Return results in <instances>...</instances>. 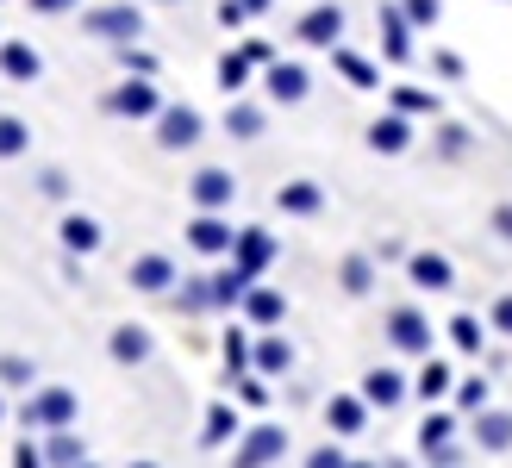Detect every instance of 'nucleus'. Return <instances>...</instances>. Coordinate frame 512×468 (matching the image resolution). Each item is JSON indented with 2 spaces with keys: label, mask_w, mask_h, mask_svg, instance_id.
<instances>
[{
  "label": "nucleus",
  "mask_w": 512,
  "mask_h": 468,
  "mask_svg": "<svg viewBox=\"0 0 512 468\" xmlns=\"http://www.w3.org/2000/svg\"><path fill=\"white\" fill-rule=\"evenodd\" d=\"M238 50H244V57H250L256 69H269V63H275V44H269V38H244Z\"/></svg>",
  "instance_id": "obj_51"
},
{
  "label": "nucleus",
  "mask_w": 512,
  "mask_h": 468,
  "mask_svg": "<svg viewBox=\"0 0 512 468\" xmlns=\"http://www.w3.org/2000/svg\"><path fill=\"white\" fill-rule=\"evenodd\" d=\"M456 412L450 406H425V425H419V456H431V450H444V444H456Z\"/></svg>",
  "instance_id": "obj_31"
},
{
  "label": "nucleus",
  "mask_w": 512,
  "mask_h": 468,
  "mask_svg": "<svg viewBox=\"0 0 512 468\" xmlns=\"http://www.w3.org/2000/svg\"><path fill=\"white\" fill-rule=\"evenodd\" d=\"M188 200L200 206V213H232V200H238V175H232V169H194Z\"/></svg>",
  "instance_id": "obj_13"
},
{
  "label": "nucleus",
  "mask_w": 512,
  "mask_h": 468,
  "mask_svg": "<svg viewBox=\"0 0 512 468\" xmlns=\"http://www.w3.org/2000/svg\"><path fill=\"white\" fill-rule=\"evenodd\" d=\"M356 394H363L375 412H394V406H406V400H413V375H406V369H394V362H375V369L363 375V387H356Z\"/></svg>",
  "instance_id": "obj_7"
},
{
  "label": "nucleus",
  "mask_w": 512,
  "mask_h": 468,
  "mask_svg": "<svg viewBox=\"0 0 512 468\" xmlns=\"http://www.w3.org/2000/svg\"><path fill=\"white\" fill-rule=\"evenodd\" d=\"M219 25H225V32H244V19H250V7H244V0H219Z\"/></svg>",
  "instance_id": "obj_49"
},
{
  "label": "nucleus",
  "mask_w": 512,
  "mask_h": 468,
  "mask_svg": "<svg viewBox=\"0 0 512 468\" xmlns=\"http://www.w3.org/2000/svg\"><path fill=\"white\" fill-rule=\"evenodd\" d=\"M400 7H406V19H413L419 32H431V25L444 19V0H400Z\"/></svg>",
  "instance_id": "obj_45"
},
{
  "label": "nucleus",
  "mask_w": 512,
  "mask_h": 468,
  "mask_svg": "<svg viewBox=\"0 0 512 468\" xmlns=\"http://www.w3.org/2000/svg\"><path fill=\"white\" fill-rule=\"evenodd\" d=\"M57 238H63L69 256H94L100 244H107V231H100L94 213H63V219H57Z\"/></svg>",
  "instance_id": "obj_25"
},
{
  "label": "nucleus",
  "mask_w": 512,
  "mask_h": 468,
  "mask_svg": "<svg viewBox=\"0 0 512 468\" xmlns=\"http://www.w3.org/2000/svg\"><path fill=\"white\" fill-rule=\"evenodd\" d=\"M0 387H7V394H32V387H38V362L7 350V356H0Z\"/></svg>",
  "instance_id": "obj_35"
},
{
  "label": "nucleus",
  "mask_w": 512,
  "mask_h": 468,
  "mask_svg": "<svg viewBox=\"0 0 512 468\" xmlns=\"http://www.w3.org/2000/svg\"><path fill=\"white\" fill-rule=\"evenodd\" d=\"M125 468H163V462H150V456H144V462H125Z\"/></svg>",
  "instance_id": "obj_56"
},
{
  "label": "nucleus",
  "mask_w": 512,
  "mask_h": 468,
  "mask_svg": "<svg viewBox=\"0 0 512 468\" xmlns=\"http://www.w3.org/2000/svg\"><path fill=\"white\" fill-rule=\"evenodd\" d=\"M250 344H256V331L250 325H232L219 337V356H225V375H250Z\"/></svg>",
  "instance_id": "obj_34"
},
{
  "label": "nucleus",
  "mask_w": 512,
  "mask_h": 468,
  "mask_svg": "<svg viewBox=\"0 0 512 468\" xmlns=\"http://www.w3.org/2000/svg\"><path fill=\"white\" fill-rule=\"evenodd\" d=\"M107 113L113 119H157L163 113V94H157L150 75H125V82L107 94Z\"/></svg>",
  "instance_id": "obj_6"
},
{
  "label": "nucleus",
  "mask_w": 512,
  "mask_h": 468,
  "mask_svg": "<svg viewBox=\"0 0 512 468\" xmlns=\"http://www.w3.org/2000/svg\"><path fill=\"white\" fill-rule=\"evenodd\" d=\"M250 369L256 375H288L294 369V344H288V337H281V331H256V344H250Z\"/></svg>",
  "instance_id": "obj_24"
},
{
  "label": "nucleus",
  "mask_w": 512,
  "mask_h": 468,
  "mask_svg": "<svg viewBox=\"0 0 512 468\" xmlns=\"http://www.w3.org/2000/svg\"><path fill=\"white\" fill-rule=\"evenodd\" d=\"M82 32L100 44H138L144 38V7L138 0H100V7H82Z\"/></svg>",
  "instance_id": "obj_1"
},
{
  "label": "nucleus",
  "mask_w": 512,
  "mask_h": 468,
  "mask_svg": "<svg viewBox=\"0 0 512 468\" xmlns=\"http://www.w3.org/2000/svg\"><path fill=\"white\" fill-rule=\"evenodd\" d=\"M388 344L400 356H431V344H438V331H431V319L419 306H394L388 312Z\"/></svg>",
  "instance_id": "obj_8"
},
{
  "label": "nucleus",
  "mask_w": 512,
  "mask_h": 468,
  "mask_svg": "<svg viewBox=\"0 0 512 468\" xmlns=\"http://www.w3.org/2000/svg\"><path fill=\"white\" fill-rule=\"evenodd\" d=\"M263 125H269V113L256 107V100L232 94V107H225V132H232L238 144H250V138H263Z\"/></svg>",
  "instance_id": "obj_30"
},
{
  "label": "nucleus",
  "mask_w": 512,
  "mask_h": 468,
  "mask_svg": "<svg viewBox=\"0 0 512 468\" xmlns=\"http://www.w3.org/2000/svg\"><path fill=\"white\" fill-rule=\"evenodd\" d=\"M275 206H281V219H319L325 213V188H319V181H306V175H294V181H281V188H275Z\"/></svg>",
  "instance_id": "obj_22"
},
{
  "label": "nucleus",
  "mask_w": 512,
  "mask_h": 468,
  "mask_svg": "<svg viewBox=\"0 0 512 468\" xmlns=\"http://www.w3.org/2000/svg\"><path fill=\"white\" fill-rule=\"evenodd\" d=\"M363 144L375 150V156H406V150H413V119H406V113H381V119H369V132H363Z\"/></svg>",
  "instance_id": "obj_19"
},
{
  "label": "nucleus",
  "mask_w": 512,
  "mask_h": 468,
  "mask_svg": "<svg viewBox=\"0 0 512 468\" xmlns=\"http://www.w3.org/2000/svg\"><path fill=\"white\" fill-rule=\"evenodd\" d=\"M375 25H381V57H388V63H413V32H419V25L406 19L400 0H381Z\"/></svg>",
  "instance_id": "obj_10"
},
{
  "label": "nucleus",
  "mask_w": 512,
  "mask_h": 468,
  "mask_svg": "<svg viewBox=\"0 0 512 468\" xmlns=\"http://www.w3.org/2000/svg\"><path fill=\"white\" fill-rule=\"evenodd\" d=\"M450 400H456V412H481V406H488V381H481V375H463Z\"/></svg>",
  "instance_id": "obj_41"
},
{
  "label": "nucleus",
  "mask_w": 512,
  "mask_h": 468,
  "mask_svg": "<svg viewBox=\"0 0 512 468\" xmlns=\"http://www.w3.org/2000/svg\"><path fill=\"white\" fill-rule=\"evenodd\" d=\"M38 19H63V13H82V0H25Z\"/></svg>",
  "instance_id": "obj_50"
},
{
  "label": "nucleus",
  "mask_w": 512,
  "mask_h": 468,
  "mask_svg": "<svg viewBox=\"0 0 512 468\" xmlns=\"http://www.w3.org/2000/svg\"><path fill=\"white\" fill-rule=\"evenodd\" d=\"M350 468H381V462H350Z\"/></svg>",
  "instance_id": "obj_58"
},
{
  "label": "nucleus",
  "mask_w": 512,
  "mask_h": 468,
  "mask_svg": "<svg viewBox=\"0 0 512 468\" xmlns=\"http://www.w3.org/2000/svg\"><path fill=\"white\" fill-rule=\"evenodd\" d=\"M263 88H269V100H275V107H300V100L306 94H313V75H306V63H269L263 69Z\"/></svg>",
  "instance_id": "obj_17"
},
{
  "label": "nucleus",
  "mask_w": 512,
  "mask_h": 468,
  "mask_svg": "<svg viewBox=\"0 0 512 468\" xmlns=\"http://www.w3.org/2000/svg\"><path fill=\"white\" fill-rule=\"evenodd\" d=\"M13 468H50V462H44V444L19 437V444H13Z\"/></svg>",
  "instance_id": "obj_48"
},
{
  "label": "nucleus",
  "mask_w": 512,
  "mask_h": 468,
  "mask_svg": "<svg viewBox=\"0 0 512 468\" xmlns=\"http://www.w3.org/2000/svg\"><path fill=\"white\" fill-rule=\"evenodd\" d=\"M75 468H100V462H75Z\"/></svg>",
  "instance_id": "obj_59"
},
{
  "label": "nucleus",
  "mask_w": 512,
  "mask_h": 468,
  "mask_svg": "<svg viewBox=\"0 0 512 468\" xmlns=\"http://www.w3.org/2000/svg\"><path fill=\"white\" fill-rule=\"evenodd\" d=\"M75 419H82V400H75L69 387H32V394H25V406H19V425L32 431V437L63 431V425H75Z\"/></svg>",
  "instance_id": "obj_2"
},
{
  "label": "nucleus",
  "mask_w": 512,
  "mask_h": 468,
  "mask_svg": "<svg viewBox=\"0 0 512 468\" xmlns=\"http://www.w3.org/2000/svg\"><path fill=\"white\" fill-rule=\"evenodd\" d=\"M488 225H494V238H500V244H512V200H506V206H494Z\"/></svg>",
  "instance_id": "obj_53"
},
{
  "label": "nucleus",
  "mask_w": 512,
  "mask_h": 468,
  "mask_svg": "<svg viewBox=\"0 0 512 468\" xmlns=\"http://www.w3.org/2000/svg\"><path fill=\"white\" fill-rule=\"evenodd\" d=\"M369 412H375V406H369L363 394H331V400H325V431H331V437H363V431H369Z\"/></svg>",
  "instance_id": "obj_21"
},
{
  "label": "nucleus",
  "mask_w": 512,
  "mask_h": 468,
  "mask_svg": "<svg viewBox=\"0 0 512 468\" xmlns=\"http://www.w3.org/2000/svg\"><path fill=\"white\" fill-rule=\"evenodd\" d=\"M388 107L406 113V119H444V100L431 94V88H413V82H394L388 88Z\"/></svg>",
  "instance_id": "obj_29"
},
{
  "label": "nucleus",
  "mask_w": 512,
  "mask_h": 468,
  "mask_svg": "<svg viewBox=\"0 0 512 468\" xmlns=\"http://www.w3.org/2000/svg\"><path fill=\"white\" fill-rule=\"evenodd\" d=\"M300 468H350V456H344V437H325V444H313L300 456Z\"/></svg>",
  "instance_id": "obj_40"
},
{
  "label": "nucleus",
  "mask_w": 512,
  "mask_h": 468,
  "mask_svg": "<svg viewBox=\"0 0 512 468\" xmlns=\"http://www.w3.org/2000/svg\"><path fill=\"white\" fill-rule=\"evenodd\" d=\"M38 75H44L38 44H25V38H0V82H13V88H32Z\"/></svg>",
  "instance_id": "obj_18"
},
{
  "label": "nucleus",
  "mask_w": 512,
  "mask_h": 468,
  "mask_svg": "<svg viewBox=\"0 0 512 468\" xmlns=\"http://www.w3.org/2000/svg\"><path fill=\"white\" fill-rule=\"evenodd\" d=\"M444 331H450V344L463 350V356H481V344H488V331H494V325H481L475 312H456V319H450Z\"/></svg>",
  "instance_id": "obj_36"
},
{
  "label": "nucleus",
  "mask_w": 512,
  "mask_h": 468,
  "mask_svg": "<svg viewBox=\"0 0 512 468\" xmlns=\"http://www.w3.org/2000/svg\"><path fill=\"white\" fill-rule=\"evenodd\" d=\"M331 69L344 75V82L356 88V94H369V88H381V69L363 57V50H350V44H331Z\"/></svg>",
  "instance_id": "obj_28"
},
{
  "label": "nucleus",
  "mask_w": 512,
  "mask_h": 468,
  "mask_svg": "<svg viewBox=\"0 0 512 468\" xmlns=\"http://www.w3.org/2000/svg\"><path fill=\"white\" fill-rule=\"evenodd\" d=\"M256 281H263V275H250V269H238V263H232V269H219V275H213V306H219V312L244 306V294L256 288Z\"/></svg>",
  "instance_id": "obj_33"
},
{
  "label": "nucleus",
  "mask_w": 512,
  "mask_h": 468,
  "mask_svg": "<svg viewBox=\"0 0 512 468\" xmlns=\"http://www.w3.org/2000/svg\"><path fill=\"white\" fill-rule=\"evenodd\" d=\"M113 57H119L125 75H157V57H150L144 44H113Z\"/></svg>",
  "instance_id": "obj_42"
},
{
  "label": "nucleus",
  "mask_w": 512,
  "mask_h": 468,
  "mask_svg": "<svg viewBox=\"0 0 512 468\" xmlns=\"http://www.w3.org/2000/svg\"><path fill=\"white\" fill-rule=\"evenodd\" d=\"M244 7H250V19H263V13L275 7V0H244Z\"/></svg>",
  "instance_id": "obj_54"
},
{
  "label": "nucleus",
  "mask_w": 512,
  "mask_h": 468,
  "mask_svg": "<svg viewBox=\"0 0 512 468\" xmlns=\"http://www.w3.org/2000/svg\"><path fill=\"white\" fill-rule=\"evenodd\" d=\"M431 69H438L444 82H463V75H469V69H463V57H456V50H431Z\"/></svg>",
  "instance_id": "obj_47"
},
{
  "label": "nucleus",
  "mask_w": 512,
  "mask_h": 468,
  "mask_svg": "<svg viewBox=\"0 0 512 468\" xmlns=\"http://www.w3.org/2000/svg\"><path fill=\"white\" fill-rule=\"evenodd\" d=\"M150 350H157V344H150L144 325H113V331H107V356L119 362V369H138V362H150Z\"/></svg>",
  "instance_id": "obj_26"
},
{
  "label": "nucleus",
  "mask_w": 512,
  "mask_h": 468,
  "mask_svg": "<svg viewBox=\"0 0 512 468\" xmlns=\"http://www.w3.org/2000/svg\"><path fill=\"white\" fill-rule=\"evenodd\" d=\"M469 444L481 456H506L512 450V412L506 406H481L475 419H469Z\"/></svg>",
  "instance_id": "obj_16"
},
{
  "label": "nucleus",
  "mask_w": 512,
  "mask_h": 468,
  "mask_svg": "<svg viewBox=\"0 0 512 468\" xmlns=\"http://www.w3.org/2000/svg\"><path fill=\"white\" fill-rule=\"evenodd\" d=\"M294 38L313 44V50L344 44V7H338V0H319V7H306V13L294 19Z\"/></svg>",
  "instance_id": "obj_11"
},
{
  "label": "nucleus",
  "mask_w": 512,
  "mask_h": 468,
  "mask_svg": "<svg viewBox=\"0 0 512 468\" xmlns=\"http://www.w3.org/2000/svg\"><path fill=\"white\" fill-rule=\"evenodd\" d=\"M238 431H244L238 406H232V400H213L207 419H200V444H207V450H225V444H238Z\"/></svg>",
  "instance_id": "obj_27"
},
{
  "label": "nucleus",
  "mask_w": 512,
  "mask_h": 468,
  "mask_svg": "<svg viewBox=\"0 0 512 468\" xmlns=\"http://www.w3.org/2000/svg\"><path fill=\"white\" fill-rule=\"evenodd\" d=\"M406 281L419 294H450L456 288V263L444 250H406Z\"/></svg>",
  "instance_id": "obj_12"
},
{
  "label": "nucleus",
  "mask_w": 512,
  "mask_h": 468,
  "mask_svg": "<svg viewBox=\"0 0 512 468\" xmlns=\"http://www.w3.org/2000/svg\"><path fill=\"white\" fill-rule=\"evenodd\" d=\"M0 425H7V387H0Z\"/></svg>",
  "instance_id": "obj_55"
},
{
  "label": "nucleus",
  "mask_w": 512,
  "mask_h": 468,
  "mask_svg": "<svg viewBox=\"0 0 512 468\" xmlns=\"http://www.w3.org/2000/svg\"><path fill=\"white\" fill-rule=\"evenodd\" d=\"M463 150H469V125L444 119V125H438V156H450V163H456V156H463Z\"/></svg>",
  "instance_id": "obj_44"
},
{
  "label": "nucleus",
  "mask_w": 512,
  "mask_h": 468,
  "mask_svg": "<svg viewBox=\"0 0 512 468\" xmlns=\"http://www.w3.org/2000/svg\"><path fill=\"white\" fill-rule=\"evenodd\" d=\"M44 462H50V468H75V462H88L82 431H75V425H63V431H44Z\"/></svg>",
  "instance_id": "obj_32"
},
{
  "label": "nucleus",
  "mask_w": 512,
  "mask_h": 468,
  "mask_svg": "<svg viewBox=\"0 0 512 468\" xmlns=\"http://www.w3.org/2000/svg\"><path fill=\"white\" fill-rule=\"evenodd\" d=\"M150 125H157V150H194L207 138V119H200V107H188V100H163V113Z\"/></svg>",
  "instance_id": "obj_3"
},
{
  "label": "nucleus",
  "mask_w": 512,
  "mask_h": 468,
  "mask_svg": "<svg viewBox=\"0 0 512 468\" xmlns=\"http://www.w3.org/2000/svg\"><path fill=\"white\" fill-rule=\"evenodd\" d=\"M238 312H244V325H250V331H281V325H288V294L269 288V281H256Z\"/></svg>",
  "instance_id": "obj_15"
},
{
  "label": "nucleus",
  "mask_w": 512,
  "mask_h": 468,
  "mask_svg": "<svg viewBox=\"0 0 512 468\" xmlns=\"http://www.w3.org/2000/svg\"><path fill=\"white\" fill-rule=\"evenodd\" d=\"M281 256V238L269 225H238V244H232V263L250 275H269V263Z\"/></svg>",
  "instance_id": "obj_14"
},
{
  "label": "nucleus",
  "mask_w": 512,
  "mask_h": 468,
  "mask_svg": "<svg viewBox=\"0 0 512 468\" xmlns=\"http://www.w3.org/2000/svg\"><path fill=\"white\" fill-rule=\"evenodd\" d=\"M32 150V125H25L19 113H0V163H13V156Z\"/></svg>",
  "instance_id": "obj_39"
},
{
  "label": "nucleus",
  "mask_w": 512,
  "mask_h": 468,
  "mask_svg": "<svg viewBox=\"0 0 512 468\" xmlns=\"http://www.w3.org/2000/svg\"><path fill=\"white\" fill-rule=\"evenodd\" d=\"M288 456V431L281 425H244L232 444V468H275Z\"/></svg>",
  "instance_id": "obj_4"
},
{
  "label": "nucleus",
  "mask_w": 512,
  "mask_h": 468,
  "mask_svg": "<svg viewBox=\"0 0 512 468\" xmlns=\"http://www.w3.org/2000/svg\"><path fill=\"white\" fill-rule=\"evenodd\" d=\"M488 325H494L500 337H512V294H500V300L488 306Z\"/></svg>",
  "instance_id": "obj_52"
},
{
  "label": "nucleus",
  "mask_w": 512,
  "mask_h": 468,
  "mask_svg": "<svg viewBox=\"0 0 512 468\" xmlns=\"http://www.w3.org/2000/svg\"><path fill=\"white\" fill-rule=\"evenodd\" d=\"M125 281H132V294H175L182 269H175V256L144 250V256H132V263H125Z\"/></svg>",
  "instance_id": "obj_9"
},
{
  "label": "nucleus",
  "mask_w": 512,
  "mask_h": 468,
  "mask_svg": "<svg viewBox=\"0 0 512 468\" xmlns=\"http://www.w3.org/2000/svg\"><path fill=\"white\" fill-rule=\"evenodd\" d=\"M456 394V369L431 350V356H419V375H413V400H425V406H444Z\"/></svg>",
  "instance_id": "obj_20"
},
{
  "label": "nucleus",
  "mask_w": 512,
  "mask_h": 468,
  "mask_svg": "<svg viewBox=\"0 0 512 468\" xmlns=\"http://www.w3.org/2000/svg\"><path fill=\"white\" fill-rule=\"evenodd\" d=\"M232 394L244 400V406H269V375H232Z\"/></svg>",
  "instance_id": "obj_43"
},
{
  "label": "nucleus",
  "mask_w": 512,
  "mask_h": 468,
  "mask_svg": "<svg viewBox=\"0 0 512 468\" xmlns=\"http://www.w3.org/2000/svg\"><path fill=\"white\" fill-rule=\"evenodd\" d=\"M375 281H381V256H369V250H350L344 263H338V288H344L350 300H369Z\"/></svg>",
  "instance_id": "obj_23"
},
{
  "label": "nucleus",
  "mask_w": 512,
  "mask_h": 468,
  "mask_svg": "<svg viewBox=\"0 0 512 468\" xmlns=\"http://www.w3.org/2000/svg\"><path fill=\"white\" fill-rule=\"evenodd\" d=\"M38 194L44 200H69V175L63 169H38Z\"/></svg>",
  "instance_id": "obj_46"
},
{
  "label": "nucleus",
  "mask_w": 512,
  "mask_h": 468,
  "mask_svg": "<svg viewBox=\"0 0 512 468\" xmlns=\"http://www.w3.org/2000/svg\"><path fill=\"white\" fill-rule=\"evenodd\" d=\"M182 238H188V250H194V256H232L238 225L225 219V213H200V206H194V219L182 225Z\"/></svg>",
  "instance_id": "obj_5"
},
{
  "label": "nucleus",
  "mask_w": 512,
  "mask_h": 468,
  "mask_svg": "<svg viewBox=\"0 0 512 468\" xmlns=\"http://www.w3.org/2000/svg\"><path fill=\"white\" fill-rule=\"evenodd\" d=\"M250 69H256V63L244 57V50H225V57H219V69H213V75H219V88H225V100H232V94H244V88H250Z\"/></svg>",
  "instance_id": "obj_37"
},
{
  "label": "nucleus",
  "mask_w": 512,
  "mask_h": 468,
  "mask_svg": "<svg viewBox=\"0 0 512 468\" xmlns=\"http://www.w3.org/2000/svg\"><path fill=\"white\" fill-rule=\"evenodd\" d=\"M175 306H182V312H219V306H213V275H182Z\"/></svg>",
  "instance_id": "obj_38"
},
{
  "label": "nucleus",
  "mask_w": 512,
  "mask_h": 468,
  "mask_svg": "<svg viewBox=\"0 0 512 468\" xmlns=\"http://www.w3.org/2000/svg\"><path fill=\"white\" fill-rule=\"evenodd\" d=\"M150 7H182V0H150Z\"/></svg>",
  "instance_id": "obj_57"
}]
</instances>
